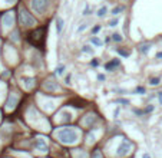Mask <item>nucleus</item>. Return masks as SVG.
<instances>
[{"instance_id":"6ab92c4d","label":"nucleus","mask_w":162,"mask_h":158,"mask_svg":"<svg viewBox=\"0 0 162 158\" xmlns=\"http://www.w3.org/2000/svg\"><path fill=\"white\" fill-rule=\"evenodd\" d=\"M88 27V23H82V26H79L78 27V30H76V33H80V32H83L85 29Z\"/></svg>"},{"instance_id":"aec40b11","label":"nucleus","mask_w":162,"mask_h":158,"mask_svg":"<svg viewBox=\"0 0 162 158\" xmlns=\"http://www.w3.org/2000/svg\"><path fill=\"white\" fill-rule=\"evenodd\" d=\"M118 23H119V19H112V20L109 22V26H110V27H115Z\"/></svg>"},{"instance_id":"f03ea898","label":"nucleus","mask_w":162,"mask_h":158,"mask_svg":"<svg viewBox=\"0 0 162 158\" xmlns=\"http://www.w3.org/2000/svg\"><path fill=\"white\" fill-rule=\"evenodd\" d=\"M45 33H46V27H38L36 30H33L29 35V42L32 43L33 46H42L45 43Z\"/></svg>"},{"instance_id":"b1692460","label":"nucleus","mask_w":162,"mask_h":158,"mask_svg":"<svg viewBox=\"0 0 162 158\" xmlns=\"http://www.w3.org/2000/svg\"><path fill=\"white\" fill-rule=\"evenodd\" d=\"M136 93H145V88H142V86H139V88H136L135 89Z\"/></svg>"},{"instance_id":"0eeeda50","label":"nucleus","mask_w":162,"mask_h":158,"mask_svg":"<svg viewBox=\"0 0 162 158\" xmlns=\"http://www.w3.org/2000/svg\"><path fill=\"white\" fill-rule=\"evenodd\" d=\"M2 22H3V25L6 27H10L12 25H13L14 22V16L12 12H7L6 14H3V17H2Z\"/></svg>"},{"instance_id":"9d476101","label":"nucleus","mask_w":162,"mask_h":158,"mask_svg":"<svg viewBox=\"0 0 162 158\" xmlns=\"http://www.w3.org/2000/svg\"><path fill=\"white\" fill-rule=\"evenodd\" d=\"M45 89L46 91H56V89H59L58 85H55V84H52V81H49V82H46L45 85Z\"/></svg>"},{"instance_id":"1a4fd4ad","label":"nucleus","mask_w":162,"mask_h":158,"mask_svg":"<svg viewBox=\"0 0 162 158\" xmlns=\"http://www.w3.org/2000/svg\"><path fill=\"white\" fill-rule=\"evenodd\" d=\"M22 82H23V85L26 86L27 89H30V88L34 85V79L33 78H23L22 79Z\"/></svg>"},{"instance_id":"6e6552de","label":"nucleus","mask_w":162,"mask_h":158,"mask_svg":"<svg viewBox=\"0 0 162 158\" xmlns=\"http://www.w3.org/2000/svg\"><path fill=\"white\" fill-rule=\"evenodd\" d=\"M16 102H17V96H16V95H10V96H9V101H7V109L14 108Z\"/></svg>"},{"instance_id":"a211bd4d","label":"nucleus","mask_w":162,"mask_h":158,"mask_svg":"<svg viewBox=\"0 0 162 158\" xmlns=\"http://www.w3.org/2000/svg\"><path fill=\"white\" fill-rule=\"evenodd\" d=\"M91 42L93 43V45H96V46H100V45H102V42H100V40L98 39V38H92Z\"/></svg>"},{"instance_id":"7ed1b4c3","label":"nucleus","mask_w":162,"mask_h":158,"mask_svg":"<svg viewBox=\"0 0 162 158\" xmlns=\"http://www.w3.org/2000/svg\"><path fill=\"white\" fill-rule=\"evenodd\" d=\"M19 19H20V23L25 25V26H33L36 25V20L33 16H30V13L27 12L26 9H20V13H19Z\"/></svg>"},{"instance_id":"cd10ccee","label":"nucleus","mask_w":162,"mask_h":158,"mask_svg":"<svg viewBox=\"0 0 162 158\" xmlns=\"http://www.w3.org/2000/svg\"><path fill=\"white\" fill-rule=\"evenodd\" d=\"M158 99H159V102L162 104V92H158Z\"/></svg>"},{"instance_id":"7c9ffc66","label":"nucleus","mask_w":162,"mask_h":158,"mask_svg":"<svg viewBox=\"0 0 162 158\" xmlns=\"http://www.w3.org/2000/svg\"><path fill=\"white\" fill-rule=\"evenodd\" d=\"M142 158H152L149 154H142Z\"/></svg>"},{"instance_id":"bb28decb","label":"nucleus","mask_w":162,"mask_h":158,"mask_svg":"<svg viewBox=\"0 0 162 158\" xmlns=\"http://www.w3.org/2000/svg\"><path fill=\"white\" fill-rule=\"evenodd\" d=\"M93 158H100V152L99 151H96L95 154H93Z\"/></svg>"},{"instance_id":"9b49d317","label":"nucleus","mask_w":162,"mask_h":158,"mask_svg":"<svg viewBox=\"0 0 162 158\" xmlns=\"http://www.w3.org/2000/svg\"><path fill=\"white\" fill-rule=\"evenodd\" d=\"M119 65V59H113V60H110L109 63H106L105 65V68H106V71H110L112 68H115V66Z\"/></svg>"},{"instance_id":"f3484780","label":"nucleus","mask_w":162,"mask_h":158,"mask_svg":"<svg viewBox=\"0 0 162 158\" xmlns=\"http://www.w3.org/2000/svg\"><path fill=\"white\" fill-rule=\"evenodd\" d=\"M63 71H65V66L60 65L59 68H56V75H59V76H60V75L63 73Z\"/></svg>"},{"instance_id":"20e7f679","label":"nucleus","mask_w":162,"mask_h":158,"mask_svg":"<svg viewBox=\"0 0 162 158\" xmlns=\"http://www.w3.org/2000/svg\"><path fill=\"white\" fill-rule=\"evenodd\" d=\"M130 150H132V142L126 141V139H123L122 142H121V145L118 147L116 154L119 155V157H125V155H128V154L130 152Z\"/></svg>"},{"instance_id":"39448f33","label":"nucleus","mask_w":162,"mask_h":158,"mask_svg":"<svg viewBox=\"0 0 162 158\" xmlns=\"http://www.w3.org/2000/svg\"><path fill=\"white\" fill-rule=\"evenodd\" d=\"M46 6H47V0H32V7L36 13H43Z\"/></svg>"},{"instance_id":"393cba45","label":"nucleus","mask_w":162,"mask_h":158,"mask_svg":"<svg viewBox=\"0 0 162 158\" xmlns=\"http://www.w3.org/2000/svg\"><path fill=\"white\" fill-rule=\"evenodd\" d=\"M116 102H122V104H129V101H128V99H118Z\"/></svg>"},{"instance_id":"2f4dec72","label":"nucleus","mask_w":162,"mask_h":158,"mask_svg":"<svg viewBox=\"0 0 162 158\" xmlns=\"http://www.w3.org/2000/svg\"><path fill=\"white\" fill-rule=\"evenodd\" d=\"M98 79H99V81H105V76H104V75H99V76H98Z\"/></svg>"},{"instance_id":"c756f323","label":"nucleus","mask_w":162,"mask_h":158,"mask_svg":"<svg viewBox=\"0 0 162 158\" xmlns=\"http://www.w3.org/2000/svg\"><path fill=\"white\" fill-rule=\"evenodd\" d=\"M156 58H158V59H161V58H162V52H158V53H156Z\"/></svg>"},{"instance_id":"4468645a","label":"nucleus","mask_w":162,"mask_h":158,"mask_svg":"<svg viewBox=\"0 0 162 158\" xmlns=\"http://www.w3.org/2000/svg\"><path fill=\"white\" fill-rule=\"evenodd\" d=\"M60 115L63 117V121H70V119H72L70 112H68V111H62V114H60Z\"/></svg>"},{"instance_id":"473e14b6","label":"nucleus","mask_w":162,"mask_h":158,"mask_svg":"<svg viewBox=\"0 0 162 158\" xmlns=\"http://www.w3.org/2000/svg\"><path fill=\"white\" fill-rule=\"evenodd\" d=\"M4 2H7V3H14L16 0H4Z\"/></svg>"},{"instance_id":"5701e85b","label":"nucleus","mask_w":162,"mask_h":158,"mask_svg":"<svg viewBox=\"0 0 162 158\" xmlns=\"http://www.w3.org/2000/svg\"><path fill=\"white\" fill-rule=\"evenodd\" d=\"M149 82H151V85H158V84H159V78H154V79H151Z\"/></svg>"},{"instance_id":"4be33fe9","label":"nucleus","mask_w":162,"mask_h":158,"mask_svg":"<svg viewBox=\"0 0 162 158\" xmlns=\"http://www.w3.org/2000/svg\"><path fill=\"white\" fill-rule=\"evenodd\" d=\"M151 49V45H143L142 47H141V52H143V53H146Z\"/></svg>"},{"instance_id":"f8f14e48","label":"nucleus","mask_w":162,"mask_h":158,"mask_svg":"<svg viewBox=\"0 0 162 158\" xmlns=\"http://www.w3.org/2000/svg\"><path fill=\"white\" fill-rule=\"evenodd\" d=\"M62 29H63V19H62V17H58V19H56V32L60 33Z\"/></svg>"},{"instance_id":"2eb2a0df","label":"nucleus","mask_w":162,"mask_h":158,"mask_svg":"<svg viewBox=\"0 0 162 158\" xmlns=\"http://www.w3.org/2000/svg\"><path fill=\"white\" fill-rule=\"evenodd\" d=\"M80 50H82L83 53H91V55L93 53V49H92L91 46H88V45H86V46H83L82 49H80Z\"/></svg>"},{"instance_id":"c85d7f7f","label":"nucleus","mask_w":162,"mask_h":158,"mask_svg":"<svg viewBox=\"0 0 162 158\" xmlns=\"http://www.w3.org/2000/svg\"><path fill=\"white\" fill-rule=\"evenodd\" d=\"M66 84H68V85L70 84V75H69V76H66Z\"/></svg>"},{"instance_id":"423d86ee","label":"nucleus","mask_w":162,"mask_h":158,"mask_svg":"<svg viewBox=\"0 0 162 158\" xmlns=\"http://www.w3.org/2000/svg\"><path fill=\"white\" fill-rule=\"evenodd\" d=\"M34 148L39 150L40 152H47V144H46V141L42 137H39V138L34 141Z\"/></svg>"},{"instance_id":"dca6fc26","label":"nucleus","mask_w":162,"mask_h":158,"mask_svg":"<svg viewBox=\"0 0 162 158\" xmlns=\"http://www.w3.org/2000/svg\"><path fill=\"white\" fill-rule=\"evenodd\" d=\"M122 10H123L122 6H118V7H115V9H112V14L115 16V14H118L119 12H122Z\"/></svg>"},{"instance_id":"412c9836","label":"nucleus","mask_w":162,"mask_h":158,"mask_svg":"<svg viewBox=\"0 0 162 158\" xmlns=\"http://www.w3.org/2000/svg\"><path fill=\"white\" fill-rule=\"evenodd\" d=\"M112 39L115 40V42H121V40H122V38H121V35L115 33V35H112Z\"/></svg>"},{"instance_id":"f257e3e1","label":"nucleus","mask_w":162,"mask_h":158,"mask_svg":"<svg viewBox=\"0 0 162 158\" xmlns=\"http://www.w3.org/2000/svg\"><path fill=\"white\" fill-rule=\"evenodd\" d=\"M56 138L60 141V142H63V144H73V142H76L79 139V134L76 129H73V128H62V129H59L56 131Z\"/></svg>"},{"instance_id":"a878e982","label":"nucleus","mask_w":162,"mask_h":158,"mask_svg":"<svg viewBox=\"0 0 162 158\" xmlns=\"http://www.w3.org/2000/svg\"><path fill=\"white\" fill-rule=\"evenodd\" d=\"M118 52L121 53L122 56H128V55H129V53H128V52H125V50H118Z\"/></svg>"},{"instance_id":"ddd939ff","label":"nucleus","mask_w":162,"mask_h":158,"mask_svg":"<svg viewBox=\"0 0 162 158\" xmlns=\"http://www.w3.org/2000/svg\"><path fill=\"white\" fill-rule=\"evenodd\" d=\"M106 12H108V7L106 6H102L100 7V9H99V10H98V17H104L105 14H106Z\"/></svg>"}]
</instances>
